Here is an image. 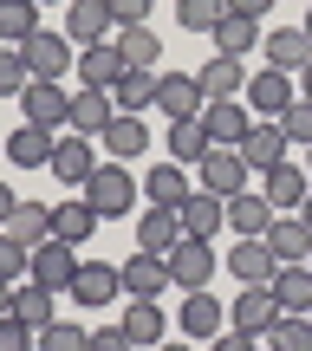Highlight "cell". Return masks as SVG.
<instances>
[{"instance_id": "obj_1", "label": "cell", "mask_w": 312, "mask_h": 351, "mask_svg": "<svg viewBox=\"0 0 312 351\" xmlns=\"http://www.w3.org/2000/svg\"><path fill=\"white\" fill-rule=\"evenodd\" d=\"M85 202L104 215V221H124L130 208H137V176H130L124 163H98L85 182Z\"/></svg>"}, {"instance_id": "obj_2", "label": "cell", "mask_w": 312, "mask_h": 351, "mask_svg": "<svg viewBox=\"0 0 312 351\" xmlns=\"http://www.w3.org/2000/svg\"><path fill=\"white\" fill-rule=\"evenodd\" d=\"M215 241H195V234H182L169 247V274H176V287L182 293H208V280H215Z\"/></svg>"}, {"instance_id": "obj_3", "label": "cell", "mask_w": 312, "mask_h": 351, "mask_svg": "<svg viewBox=\"0 0 312 351\" xmlns=\"http://www.w3.org/2000/svg\"><path fill=\"white\" fill-rule=\"evenodd\" d=\"M202 85L195 72H156V111L169 117V124H189V117H202Z\"/></svg>"}, {"instance_id": "obj_4", "label": "cell", "mask_w": 312, "mask_h": 351, "mask_svg": "<svg viewBox=\"0 0 312 351\" xmlns=\"http://www.w3.org/2000/svg\"><path fill=\"white\" fill-rule=\"evenodd\" d=\"M20 111H26V124H72V91L59 85V78H33V85L20 91Z\"/></svg>"}, {"instance_id": "obj_5", "label": "cell", "mask_w": 312, "mask_h": 351, "mask_svg": "<svg viewBox=\"0 0 312 351\" xmlns=\"http://www.w3.org/2000/svg\"><path fill=\"white\" fill-rule=\"evenodd\" d=\"M195 176H202L195 189H208V195H221V202H228V195H241V189H248V176H254V169L241 163V150H221V143H215V150L195 163Z\"/></svg>"}, {"instance_id": "obj_6", "label": "cell", "mask_w": 312, "mask_h": 351, "mask_svg": "<svg viewBox=\"0 0 312 351\" xmlns=\"http://www.w3.org/2000/svg\"><path fill=\"white\" fill-rule=\"evenodd\" d=\"M287 150H293V143H287V130H280L274 117H254V130L241 137V163H248L254 176H267L274 163H287Z\"/></svg>"}, {"instance_id": "obj_7", "label": "cell", "mask_w": 312, "mask_h": 351, "mask_svg": "<svg viewBox=\"0 0 312 351\" xmlns=\"http://www.w3.org/2000/svg\"><path fill=\"white\" fill-rule=\"evenodd\" d=\"M26 65H33V78H65V72H78L72 39H65V33H52V26H39V33L26 39Z\"/></svg>"}, {"instance_id": "obj_8", "label": "cell", "mask_w": 312, "mask_h": 351, "mask_svg": "<svg viewBox=\"0 0 312 351\" xmlns=\"http://www.w3.org/2000/svg\"><path fill=\"white\" fill-rule=\"evenodd\" d=\"M202 124H208V137L221 143V150H241V137L254 130V111L241 98H208L202 104Z\"/></svg>"}, {"instance_id": "obj_9", "label": "cell", "mask_w": 312, "mask_h": 351, "mask_svg": "<svg viewBox=\"0 0 312 351\" xmlns=\"http://www.w3.org/2000/svg\"><path fill=\"white\" fill-rule=\"evenodd\" d=\"M274 319H280L274 287H241L235 306H228V326H235V332H254V339H267V326H274Z\"/></svg>"}, {"instance_id": "obj_10", "label": "cell", "mask_w": 312, "mask_h": 351, "mask_svg": "<svg viewBox=\"0 0 312 351\" xmlns=\"http://www.w3.org/2000/svg\"><path fill=\"white\" fill-rule=\"evenodd\" d=\"M241 98H248L254 117H280L300 91H293V72H274V65H267V72H248V91H241Z\"/></svg>"}, {"instance_id": "obj_11", "label": "cell", "mask_w": 312, "mask_h": 351, "mask_svg": "<svg viewBox=\"0 0 312 351\" xmlns=\"http://www.w3.org/2000/svg\"><path fill=\"white\" fill-rule=\"evenodd\" d=\"M117 274H124V293L130 300H156L163 287H176V274H169V254H130L124 267H117Z\"/></svg>"}, {"instance_id": "obj_12", "label": "cell", "mask_w": 312, "mask_h": 351, "mask_svg": "<svg viewBox=\"0 0 312 351\" xmlns=\"http://www.w3.org/2000/svg\"><path fill=\"white\" fill-rule=\"evenodd\" d=\"M228 274H235L241 287H274L280 261H274V247H267V241H248V234H241L235 247H228Z\"/></svg>"}, {"instance_id": "obj_13", "label": "cell", "mask_w": 312, "mask_h": 351, "mask_svg": "<svg viewBox=\"0 0 312 351\" xmlns=\"http://www.w3.org/2000/svg\"><path fill=\"white\" fill-rule=\"evenodd\" d=\"M261 195L274 202V215H300V202L312 195V176L300 163H274V169L261 176Z\"/></svg>"}, {"instance_id": "obj_14", "label": "cell", "mask_w": 312, "mask_h": 351, "mask_svg": "<svg viewBox=\"0 0 312 351\" xmlns=\"http://www.w3.org/2000/svg\"><path fill=\"white\" fill-rule=\"evenodd\" d=\"M117 293H124V274H117L111 261H78V280H72V300L78 306L98 313V306H111Z\"/></svg>"}, {"instance_id": "obj_15", "label": "cell", "mask_w": 312, "mask_h": 351, "mask_svg": "<svg viewBox=\"0 0 312 351\" xmlns=\"http://www.w3.org/2000/svg\"><path fill=\"white\" fill-rule=\"evenodd\" d=\"M26 280H39V287H52V293H72L78 254L65 247V241H39V247H33V274H26Z\"/></svg>"}, {"instance_id": "obj_16", "label": "cell", "mask_w": 312, "mask_h": 351, "mask_svg": "<svg viewBox=\"0 0 312 351\" xmlns=\"http://www.w3.org/2000/svg\"><path fill=\"white\" fill-rule=\"evenodd\" d=\"M52 176H59V182H72V189H85L91 182V169H98V150H91V137H59L52 143V163H46Z\"/></svg>"}, {"instance_id": "obj_17", "label": "cell", "mask_w": 312, "mask_h": 351, "mask_svg": "<svg viewBox=\"0 0 312 351\" xmlns=\"http://www.w3.org/2000/svg\"><path fill=\"white\" fill-rule=\"evenodd\" d=\"M261 52H267V65H274V72H306V65H312L306 26H274V33L261 39Z\"/></svg>"}, {"instance_id": "obj_18", "label": "cell", "mask_w": 312, "mask_h": 351, "mask_svg": "<svg viewBox=\"0 0 312 351\" xmlns=\"http://www.w3.org/2000/svg\"><path fill=\"white\" fill-rule=\"evenodd\" d=\"M52 143H59V137H52L46 124H13L7 130V163L13 169H46L52 163Z\"/></svg>"}, {"instance_id": "obj_19", "label": "cell", "mask_w": 312, "mask_h": 351, "mask_svg": "<svg viewBox=\"0 0 312 351\" xmlns=\"http://www.w3.org/2000/svg\"><path fill=\"white\" fill-rule=\"evenodd\" d=\"M228 228L248 241H267V228H274V202L261 195V189H241V195H228Z\"/></svg>"}, {"instance_id": "obj_20", "label": "cell", "mask_w": 312, "mask_h": 351, "mask_svg": "<svg viewBox=\"0 0 312 351\" xmlns=\"http://www.w3.org/2000/svg\"><path fill=\"white\" fill-rule=\"evenodd\" d=\"M124 72H130V59L117 52V39H111V46H85V52H78V85H91V91H111Z\"/></svg>"}, {"instance_id": "obj_21", "label": "cell", "mask_w": 312, "mask_h": 351, "mask_svg": "<svg viewBox=\"0 0 312 351\" xmlns=\"http://www.w3.org/2000/svg\"><path fill=\"white\" fill-rule=\"evenodd\" d=\"M104 26H111V0H72L65 7V39L72 46H104Z\"/></svg>"}, {"instance_id": "obj_22", "label": "cell", "mask_w": 312, "mask_h": 351, "mask_svg": "<svg viewBox=\"0 0 312 351\" xmlns=\"http://www.w3.org/2000/svg\"><path fill=\"white\" fill-rule=\"evenodd\" d=\"M143 150H150V124L117 111L111 124H104V156H111V163H130V156H143Z\"/></svg>"}, {"instance_id": "obj_23", "label": "cell", "mask_w": 312, "mask_h": 351, "mask_svg": "<svg viewBox=\"0 0 312 351\" xmlns=\"http://www.w3.org/2000/svg\"><path fill=\"white\" fill-rule=\"evenodd\" d=\"M98 228H104V215L91 208L85 195H78V202H59V208H52V241H65V247H78V241H91Z\"/></svg>"}, {"instance_id": "obj_24", "label": "cell", "mask_w": 312, "mask_h": 351, "mask_svg": "<svg viewBox=\"0 0 312 351\" xmlns=\"http://www.w3.org/2000/svg\"><path fill=\"white\" fill-rule=\"evenodd\" d=\"M111 117H117V98H111V91H91V85L72 91V130H78V137H104Z\"/></svg>"}, {"instance_id": "obj_25", "label": "cell", "mask_w": 312, "mask_h": 351, "mask_svg": "<svg viewBox=\"0 0 312 351\" xmlns=\"http://www.w3.org/2000/svg\"><path fill=\"white\" fill-rule=\"evenodd\" d=\"M267 247H274L280 267H300L312 254V228L300 221V215H274V228H267Z\"/></svg>"}, {"instance_id": "obj_26", "label": "cell", "mask_w": 312, "mask_h": 351, "mask_svg": "<svg viewBox=\"0 0 312 351\" xmlns=\"http://www.w3.org/2000/svg\"><path fill=\"white\" fill-rule=\"evenodd\" d=\"M176 215H182V234H195V241H215V228H228V202L208 195V189H195Z\"/></svg>"}, {"instance_id": "obj_27", "label": "cell", "mask_w": 312, "mask_h": 351, "mask_svg": "<svg viewBox=\"0 0 312 351\" xmlns=\"http://www.w3.org/2000/svg\"><path fill=\"white\" fill-rule=\"evenodd\" d=\"M195 85H202V98H241V91H248V65L228 59V52H215V59L195 72Z\"/></svg>"}, {"instance_id": "obj_28", "label": "cell", "mask_w": 312, "mask_h": 351, "mask_svg": "<svg viewBox=\"0 0 312 351\" xmlns=\"http://www.w3.org/2000/svg\"><path fill=\"white\" fill-rule=\"evenodd\" d=\"M163 332H169V319H163L156 300H130V306H124V339L137 345V351H156Z\"/></svg>"}, {"instance_id": "obj_29", "label": "cell", "mask_w": 312, "mask_h": 351, "mask_svg": "<svg viewBox=\"0 0 312 351\" xmlns=\"http://www.w3.org/2000/svg\"><path fill=\"white\" fill-rule=\"evenodd\" d=\"M143 195H150L156 208H182V202L195 195V182H189V169H182V163H156L150 176H143Z\"/></svg>"}, {"instance_id": "obj_30", "label": "cell", "mask_w": 312, "mask_h": 351, "mask_svg": "<svg viewBox=\"0 0 312 351\" xmlns=\"http://www.w3.org/2000/svg\"><path fill=\"white\" fill-rule=\"evenodd\" d=\"M176 241H182V215L150 202V208H143V221H137V247H143V254H169Z\"/></svg>"}, {"instance_id": "obj_31", "label": "cell", "mask_w": 312, "mask_h": 351, "mask_svg": "<svg viewBox=\"0 0 312 351\" xmlns=\"http://www.w3.org/2000/svg\"><path fill=\"white\" fill-rule=\"evenodd\" d=\"M0 234H13L20 247H39V241H52V202H20V208L7 215V228Z\"/></svg>"}, {"instance_id": "obj_32", "label": "cell", "mask_w": 312, "mask_h": 351, "mask_svg": "<svg viewBox=\"0 0 312 351\" xmlns=\"http://www.w3.org/2000/svg\"><path fill=\"white\" fill-rule=\"evenodd\" d=\"M221 326H228V306L215 300V293H189L182 300V332L189 339H215Z\"/></svg>"}, {"instance_id": "obj_33", "label": "cell", "mask_w": 312, "mask_h": 351, "mask_svg": "<svg viewBox=\"0 0 312 351\" xmlns=\"http://www.w3.org/2000/svg\"><path fill=\"white\" fill-rule=\"evenodd\" d=\"M39 26V0H0V46H26Z\"/></svg>"}, {"instance_id": "obj_34", "label": "cell", "mask_w": 312, "mask_h": 351, "mask_svg": "<svg viewBox=\"0 0 312 351\" xmlns=\"http://www.w3.org/2000/svg\"><path fill=\"white\" fill-rule=\"evenodd\" d=\"M117 52L130 59V72H156V65H163V39H156V26H124V33H117Z\"/></svg>"}, {"instance_id": "obj_35", "label": "cell", "mask_w": 312, "mask_h": 351, "mask_svg": "<svg viewBox=\"0 0 312 351\" xmlns=\"http://www.w3.org/2000/svg\"><path fill=\"white\" fill-rule=\"evenodd\" d=\"M215 150V137H208V124L202 117H189V124H169V163H202V156Z\"/></svg>"}, {"instance_id": "obj_36", "label": "cell", "mask_w": 312, "mask_h": 351, "mask_svg": "<svg viewBox=\"0 0 312 351\" xmlns=\"http://www.w3.org/2000/svg\"><path fill=\"white\" fill-rule=\"evenodd\" d=\"M274 300H280V313H312V267H280L274 274Z\"/></svg>"}, {"instance_id": "obj_37", "label": "cell", "mask_w": 312, "mask_h": 351, "mask_svg": "<svg viewBox=\"0 0 312 351\" xmlns=\"http://www.w3.org/2000/svg\"><path fill=\"white\" fill-rule=\"evenodd\" d=\"M261 20H241V13H228L221 26H215V52H228V59H248L254 46H261Z\"/></svg>"}, {"instance_id": "obj_38", "label": "cell", "mask_w": 312, "mask_h": 351, "mask_svg": "<svg viewBox=\"0 0 312 351\" xmlns=\"http://www.w3.org/2000/svg\"><path fill=\"white\" fill-rule=\"evenodd\" d=\"M111 98H117V111H130V117H143L156 104V72H124L111 85Z\"/></svg>"}, {"instance_id": "obj_39", "label": "cell", "mask_w": 312, "mask_h": 351, "mask_svg": "<svg viewBox=\"0 0 312 351\" xmlns=\"http://www.w3.org/2000/svg\"><path fill=\"white\" fill-rule=\"evenodd\" d=\"M267 345L274 351H312V313H280L267 326Z\"/></svg>"}, {"instance_id": "obj_40", "label": "cell", "mask_w": 312, "mask_h": 351, "mask_svg": "<svg viewBox=\"0 0 312 351\" xmlns=\"http://www.w3.org/2000/svg\"><path fill=\"white\" fill-rule=\"evenodd\" d=\"M13 313L26 319V326H52V287H39V280H20V287H13Z\"/></svg>"}, {"instance_id": "obj_41", "label": "cell", "mask_w": 312, "mask_h": 351, "mask_svg": "<svg viewBox=\"0 0 312 351\" xmlns=\"http://www.w3.org/2000/svg\"><path fill=\"white\" fill-rule=\"evenodd\" d=\"M176 20H182V33H215L228 20V0H176Z\"/></svg>"}, {"instance_id": "obj_42", "label": "cell", "mask_w": 312, "mask_h": 351, "mask_svg": "<svg viewBox=\"0 0 312 351\" xmlns=\"http://www.w3.org/2000/svg\"><path fill=\"white\" fill-rule=\"evenodd\" d=\"M33 85V65H26V46H0V98H20Z\"/></svg>"}, {"instance_id": "obj_43", "label": "cell", "mask_w": 312, "mask_h": 351, "mask_svg": "<svg viewBox=\"0 0 312 351\" xmlns=\"http://www.w3.org/2000/svg\"><path fill=\"white\" fill-rule=\"evenodd\" d=\"M39 351H91V332H85V326H65V319H52V326H39Z\"/></svg>"}, {"instance_id": "obj_44", "label": "cell", "mask_w": 312, "mask_h": 351, "mask_svg": "<svg viewBox=\"0 0 312 351\" xmlns=\"http://www.w3.org/2000/svg\"><path fill=\"white\" fill-rule=\"evenodd\" d=\"M280 130H287V143H300V150H312V98H293L287 111L274 117Z\"/></svg>"}, {"instance_id": "obj_45", "label": "cell", "mask_w": 312, "mask_h": 351, "mask_svg": "<svg viewBox=\"0 0 312 351\" xmlns=\"http://www.w3.org/2000/svg\"><path fill=\"white\" fill-rule=\"evenodd\" d=\"M26 274H33V247H20L13 234H0V280H13V287H20Z\"/></svg>"}, {"instance_id": "obj_46", "label": "cell", "mask_w": 312, "mask_h": 351, "mask_svg": "<svg viewBox=\"0 0 312 351\" xmlns=\"http://www.w3.org/2000/svg\"><path fill=\"white\" fill-rule=\"evenodd\" d=\"M0 351H39V332L26 326L20 313H7V319H0Z\"/></svg>"}, {"instance_id": "obj_47", "label": "cell", "mask_w": 312, "mask_h": 351, "mask_svg": "<svg viewBox=\"0 0 312 351\" xmlns=\"http://www.w3.org/2000/svg\"><path fill=\"white\" fill-rule=\"evenodd\" d=\"M111 20L117 26H150V0H111Z\"/></svg>"}, {"instance_id": "obj_48", "label": "cell", "mask_w": 312, "mask_h": 351, "mask_svg": "<svg viewBox=\"0 0 312 351\" xmlns=\"http://www.w3.org/2000/svg\"><path fill=\"white\" fill-rule=\"evenodd\" d=\"M208 351H261V339H254V332H215Z\"/></svg>"}, {"instance_id": "obj_49", "label": "cell", "mask_w": 312, "mask_h": 351, "mask_svg": "<svg viewBox=\"0 0 312 351\" xmlns=\"http://www.w3.org/2000/svg\"><path fill=\"white\" fill-rule=\"evenodd\" d=\"M91 351H137L124 339V326H111V332H91Z\"/></svg>"}, {"instance_id": "obj_50", "label": "cell", "mask_w": 312, "mask_h": 351, "mask_svg": "<svg viewBox=\"0 0 312 351\" xmlns=\"http://www.w3.org/2000/svg\"><path fill=\"white\" fill-rule=\"evenodd\" d=\"M228 13H241V20H267L274 0H228Z\"/></svg>"}, {"instance_id": "obj_51", "label": "cell", "mask_w": 312, "mask_h": 351, "mask_svg": "<svg viewBox=\"0 0 312 351\" xmlns=\"http://www.w3.org/2000/svg\"><path fill=\"white\" fill-rule=\"evenodd\" d=\"M13 208H20V195H13V189H7V176H0V228H7V215Z\"/></svg>"}, {"instance_id": "obj_52", "label": "cell", "mask_w": 312, "mask_h": 351, "mask_svg": "<svg viewBox=\"0 0 312 351\" xmlns=\"http://www.w3.org/2000/svg\"><path fill=\"white\" fill-rule=\"evenodd\" d=\"M13 313V280H0V319Z\"/></svg>"}, {"instance_id": "obj_53", "label": "cell", "mask_w": 312, "mask_h": 351, "mask_svg": "<svg viewBox=\"0 0 312 351\" xmlns=\"http://www.w3.org/2000/svg\"><path fill=\"white\" fill-rule=\"evenodd\" d=\"M156 351H195V345H189V339H163Z\"/></svg>"}, {"instance_id": "obj_54", "label": "cell", "mask_w": 312, "mask_h": 351, "mask_svg": "<svg viewBox=\"0 0 312 351\" xmlns=\"http://www.w3.org/2000/svg\"><path fill=\"white\" fill-rule=\"evenodd\" d=\"M300 98H312V65H306V72H300Z\"/></svg>"}, {"instance_id": "obj_55", "label": "cell", "mask_w": 312, "mask_h": 351, "mask_svg": "<svg viewBox=\"0 0 312 351\" xmlns=\"http://www.w3.org/2000/svg\"><path fill=\"white\" fill-rule=\"evenodd\" d=\"M300 221H306V228H312V195H306V202H300Z\"/></svg>"}, {"instance_id": "obj_56", "label": "cell", "mask_w": 312, "mask_h": 351, "mask_svg": "<svg viewBox=\"0 0 312 351\" xmlns=\"http://www.w3.org/2000/svg\"><path fill=\"white\" fill-rule=\"evenodd\" d=\"M306 39H312V13H306Z\"/></svg>"}, {"instance_id": "obj_57", "label": "cell", "mask_w": 312, "mask_h": 351, "mask_svg": "<svg viewBox=\"0 0 312 351\" xmlns=\"http://www.w3.org/2000/svg\"><path fill=\"white\" fill-rule=\"evenodd\" d=\"M306 176H312V150H306Z\"/></svg>"}, {"instance_id": "obj_58", "label": "cell", "mask_w": 312, "mask_h": 351, "mask_svg": "<svg viewBox=\"0 0 312 351\" xmlns=\"http://www.w3.org/2000/svg\"><path fill=\"white\" fill-rule=\"evenodd\" d=\"M39 7H52V0H39Z\"/></svg>"}, {"instance_id": "obj_59", "label": "cell", "mask_w": 312, "mask_h": 351, "mask_svg": "<svg viewBox=\"0 0 312 351\" xmlns=\"http://www.w3.org/2000/svg\"><path fill=\"white\" fill-rule=\"evenodd\" d=\"M306 267H312V254H306Z\"/></svg>"}]
</instances>
